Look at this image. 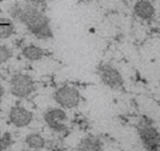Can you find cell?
Returning a JSON list of instances; mask_svg holds the SVG:
<instances>
[{
  "label": "cell",
  "instance_id": "6da1fadb",
  "mask_svg": "<svg viewBox=\"0 0 160 151\" xmlns=\"http://www.w3.org/2000/svg\"><path fill=\"white\" fill-rule=\"evenodd\" d=\"M9 14L24 24L28 32L38 39L49 40L54 37L48 16L38 8V4L15 3L9 8Z\"/></svg>",
  "mask_w": 160,
  "mask_h": 151
},
{
  "label": "cell",
  "instance_id": "7a4b0ae2",
  "mask_svg": "<svg viewBox=\"0 0 160 151\" xmlns=\"http://www.w3.org/2000/svg\"><path fill=\"white\" fill-rule=\"evenodd\" d=\"M143 118L138 125V134L144 148L148 151H154L160 145V133L152 126L151 122H146Z\"/></svg>",
  "mask_w": 160,
  "mask_h": 151
},
{
  "label": "cell",
  "instance_id": "3957f363",
  "mask_svg": "<svg viewBox=\"0 0 160 151\" xmlns=\"http://www.w3.org/2000/svg\"><path fill=\"white\" fill-rule=\"evenodd\" d=\"M10 92L18 98H27L35 90V81L27 74H14L10 79Z\"/></svg>",
  "mask_w": 160,
  "mask_h": 151
},
{
  "label": "cell",
  "instance_id": "277c9868",
  "mask_svg": "<svg viewBox=\"0 0 160 151\" xmlns=\"http://www.w3.org/2000/svg\"><path fill=\"white\" fill-rule=\"evenodd\" d=\"M96 72L100 79V81L106 86L113 90H119L124 85V79L121 75L120 71L115 67L108 63L99 64Z\"/></svg>",
  "mask_w": 160,
  "mask_h": 151
},
{
  "label": "cell",
  "instance_id": "5b68a950",
  "mask_svg": "<svg viewBox=\"0 0 160 151\" xmlns=\"http://www.w3.org/2000/svg\"><path fill=\"white\" fill-rule=\"evenodd\" d=\"M53 98L63 108H74L80 103V92L77 88L70 85L61 86L54 92Z\"/></svg>",
  "mask_w": 160,
  "mask_h": 151
},
{
  "label": "cell",
  "instance_id": "8992f818",
  "mask_svg": "<svg viewBox=\"0 0 160 151\" xmlns=\"http://www.w3.org/2000/svg\"><path fill=\"white\" fill-rule=\"evenodd\" d=\"M44 121L50 129L55 132H64L67 130L66 122L68 117L64 110L58 108H49L44 113Z\"/></svg>",
  "mask_w": 160,
  "mask_h": 151
},
{
  "label": "cell",
  "instance_id": "52a82bcc",
  "mask_svg": "<svg viewBox=\"0 0 160 151\" xmlns=\"http://www.w3.org/2000/svg\"><path fill=\"white\" fill-rule=\"evenodd\" d=\"M10 123L16 128H24L32 122L33 115L31 111L22 107H13L8 115Z\"/></svg>",
  "mask_w": 160,
  "mask_h": 151
},
{
  "label": "cell",
  "instance_id": "ba28073f",
  "mask_svg": "<svg viewBox=\"0 0 160 151\" xmlns=\"http://www.w3.org/2000/svg\"><path fill=\"white\" fill-rule=\"evenodd\" d=\"M134 12L142 19H150L155 14V8L149 0H138L134 5Z\"/></svg>",
  "mask_w": 160,
  "mask_h": 151
},
{
  "label": "cell",
  "instance_id": "9c48e42d",
  "mask_svg": "<svg viewBox=\"0 0 160 151\" xmlns=\"http://www.w3.org/2000/svg\"><path fill=\"white\" fill-rule=\"evenodd\" d=\"M78 151H103L102 143L98 138L87 136L80 142Z\"/></svg>",
  "mask_w": 160,
  "mask_h": 151
},
{
  "label": "cell",
  "instance_id": "30bf717a",
  "mask_svg": "<svg viewBox=\"0 0 160 151\" xmlns=\"http://www.w3.org/2000/svg\"><path fill=\"white\" fill-rule=\"evenodd\" d=\"M22 56L29 61H39L44 57V50L35 45H28L24 47L22 51Z\"/></svg>",
  "mask_w": 160,
  "mask_h": 151
},
{
  "label": "cell",
  "instance_id": "8fae6325",
  "mask_svg": "<svg viewBox=\"0 0 160 151\" xmlns=\"http://www.w3.org/2000/svg\"><path fill=\"white\" fill-rule=\"evenodd\" d=\"M24 142L28 145V147L29 149L32 150H42L46 146V141L44 139V137L41 134L38 133H31L26 137Z\"/></svg>",
  "mask_w": 160,
  "mask_h": 151
},
{
  "label": "cell",
  "instance_id": "7c38bea8",
  "mask_svg": "<svg viewBox=\"0 0 160 151\" xmlns=\"http://www.w3.org/2000/svg\"><path fill=\"white\" fill-rule=\"evenodd\" d=\"M15 32L13 23L9 18H0V39L5 40L11 37Z\"/></svg>",
  "mask_w": 160,
  "mask_h": 151
},
{
  "label": "cell",
  "instance_id": "4fadbf2b",
  "mask_svg": "<svg viewBox=\"0 0 160 151\" xmlns=\"http://www.w3.org/2000/svg\"><path fill=\"white\" fill-rule=\"evenodd\" d=\"M13 144V139L9 132H5L0 138V151H5Z\"/></svg>",
  "mask_w": 160,
  "mask_h": 151
},
{
  "label": "cell",
  "instance_id": "5bb4252c",
  "mask_svg": "<svg viewBox=\"0 0 160 151\" xmlns=\"http://www.w3.org/2000/svg\"><path fill=\"white\" fill-rule=\"evenodd\" d=\"M12 56H13V52L9 47L5 45L0 46V65L6 63Z\"/></svg>",
  "mask_w": 160,
  "mask_h": 151
},
{
  "label": "cell",
  "instance_id": "9a60e30c",
  "mask_svg": "<svg viewBox=\"0 0 160 151\" xmlns=\"http://www.w3.org/2000/svg\"><path fill=\"white\" fill-rule=\"evenodd\" d=\"M24 1L28 3H32V4H42V3H45L47 0H24Z\"/></svg>",
  "mask_w": 160,
  "mask_h": 151
},
{
  "label": "cell",
  "instance_id": "2e32d148",
  "mask_svg": "<svg viewBox=\"0 0 160 151\" xmlns=\"http://www.w3.org/2000/svg\"><path fill=\"white\" fill-rule=\"evenodd\" d=\"M4 93H5V89H4L3 85L1 84V83H0V100H1V98H3Z\"/></svg>",
  "mask_w": 160,
  "mask_h": 151
},
{
  "label": "cell",
  "instance_id": "e0dca14e",
  "mask_svg": "<svg viewBox=\"0 0 160 151\" xmlns=\"http://www.w3.org/2000/svg\"><path fill=\"white\" fill-rule=\"evenodd\" d=\"M22 151H36V150H32V149H22Z\"/></svg>",
  "mask_w": 160,
  "mask_h": 151
},
{
  "label": "cell",
  "instance_id": "ac0fdd59",
  "mask_svg": "<svg viewBox=\"0 0 160 151\" xmlns=\"http://www.w3.org/2000/svg\"><path fill=\"white\" fill-rule=\"evenodd\" d=\"M1 136H2V134H1V131H0V138H1Z\"/></svg>",
  "mask_w": 160,
  "mask_h": 151
}]
</instances>
